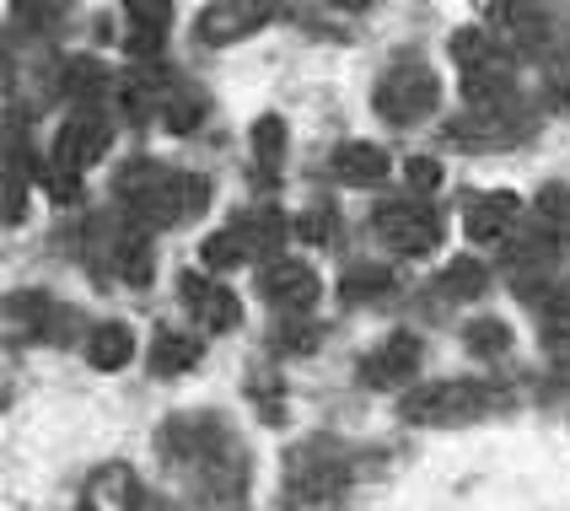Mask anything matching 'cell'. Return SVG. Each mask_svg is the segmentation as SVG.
<instances>
[{"mask_svg":"<svg viewBox=\"0 0 570 511\" xmlns=\"http://www.w3.org/2000/svg\"><path fill=\"white\" fill-rule=\"evenodd\" d=\"M119 194L129 199V216L140 226H178L205 210L210 199V184L194 178V173H173V167H157V161H135L125 178H119Z\"/></svg>","mask_w":570,"mask_h":511,"instance_id":"obj_1","label":"cell"},{"mask_svg":"<svg viewBox=\"0 0 570 511\" xmlns=\"http://www.w3.org/2000/svg\"><path fill=\"white\" fill-rule=\"evenodd\" d=\"M372 102H377V114L387 125H420V119L436 114L442 81H436V70L420 60V55H399V60H387V70L377 76Z\"/></svg>","mask_w":570,"mask_h":511,"instance_id":"obj_2","label":"cell"},{"mask_svg":"<svg viewBox=\"0 0 570 511\" xmlns=\"http://www.w3.org/2000/svg\"><path fill=\"white\" fill-rule=\"evenodd\" d=\"M484 410H490V393H484V383H469V377L410 387L399 399V415L410 420V425H469Z\"/></svg>","mask_w":570,"mask_h":511,"instance_id":"obj_3","label":"cell"},{"mask_svg":"<svg viewBox=\"0 0 570 511\" xmlns=\"http://www.w3.org/2000/svg\"><path fill=\"white\" fill-rule=\"evenodd\" d=\"M372 232L393 254L420 258L442 243V210H431L420 199H382L377 210H372Z\"/></svg>","mask_w":570,"mask_h":511,"instance_id":"obj_4","label":"cell"},{"mask_svg":"<svg viewBox=\"0 0 570 511\" xmlns=\"http://www.w3.org/2000/svg\"><path fill=\"white\" fill-rule=\"evenodd\" d=\"M517 222H522V199L511 189L479 194V199H469V210H463V232H469V243H479V248L511 243V237H517Z\"/></svg>","mask_w":570,"mask_h":511,"instance_id":"obj_5","label":"cell"},{"mask_svg":"<svg viewBox=\"0 0 570 511\" xmlns=\"http://www.w3.org/2000/svg\"><path fill=\"white\" fill-rule=\"evenodd\" d=\"M258 286L269 296V307H281V313H307L317 302V269L307 258H275V264H264Z\"/></svg>","mask_w":570,"mask_h":511,"instance_id":"obj_6","label":"cell"},{"mask_svg":"<svg viewBox=\"0 0 570 511\" xmlns=\"http://www.w3.org/2000/svg\"><path fill=\"white\" fill-rule=\"evenodd\" d=\"M108 146H114L108 119H97V114H76V119H65L60 140H55V161L70 167V173H81V167H92V161L108 157Z\"/></svg>","mask_w":570,"mask_h":511,"instance_id":"obj_7","label":"cell"},{"mask_svg":"<svg viewBox=\"0 0 570 511\" xmlns=\"http://www.w3.org/2000/svg\"><path fill=\"white\" fill-rule=\"evenodd\" d=\"M269 22V6L254 0H222V6H205L199 11V43H237Z\"/></svg>","mask_w":570,"mask_h":511,"instance_id":"obj_8","label":"cell"},{"mask_svg":"<svg viewBox=\"0 0 570 511\" xmlns=\"http://www.w3.org/2000/svg\"><path fill=\"white\" fill-rule=\"evenodd\" d=\"M414 372H420V340L414 334H393L387 345H377L361 361V377L372 387H404Z\"/></svg>","mask_w":570,"mask_h":511,"instance_id":"obj_9","label":"cell"},{"mask_svg":"<svg viewBox=\"0 0 570 511\" xmlns=\"http://www.w3.org/2000/svg\"><path fill=\"white\" fill-rule=\"evenodd\" d=\"M387 173H393V161H387V151L372 146V140H345V146L334 151V178L350 184V189H377Z\"/></svg>","mask_w":570,"mask_h":511,"instance_id":"obj_10","label":"cell"},{"mask_svg":"<svg viewBox=\"0 0 570 511\" xmlns=\"http://www.w3.org/2000/svg\"><path fill=\"white\" fill-rule=\"evenodd\" d=\"M184 302H189L194 313H199V323H205V328H216V334H226V328H237V323H243V302H237L226 286L199 281V275H184Z\"/></svg>","mask_w":570,"mask_h":511,"instance_id":"obj_11","label":"cell"},{"mask_svg":"<svg viewBox=\"0 0 570 511\" xmlns=\"http://www.w3.org/2000/svg\"><path fill=\"white\" fill-rule=\"evenodd\" d=\"M511 92H517V81H511L507 60L463 70V97H469V108H479V114H501V108H511Z\"/></svg>","mask_w":570,"mask_h":511,"instance_id":"obj_12","label":"cell"},{"mask_svg":"<svg viewBox=\"0 0 570 511\" xmlns=\"http://www.w3.org/2000/svg\"><path fill=\"white\" fill-rule=\"evenodd\" d=\"M135 501H140V484H135L125 463H102L92 484H87V507L92 511H135Z\"/></svg>","mask_w":570,"mask_h":511,"instance_id":"obj_13","label":"cell"},{"mask_svg":"<svg viewBox=\"0 0 570 511\" xmlns=\"http://www.w3.org/2000/svg\"><path fill=\"white\" fill-rule=\"evenodd\" d=\"M167 22H173V11H167L161 0H135V6H129V55H135V60H151L161 49Z\"/></svg>","mask_w":570,"mask_h":511,"instance_id":"obj_14","label":"cell"},{"mask_svg":"<svg viewBox=\"0 0 570 511\" xmlns=\"http://www.w3.org/2000/svg\"><path fill=\"white\" fill-rule=\"evenodd\" d=\"M345 463H323L317 452H296L291 458V490H307V495H340V484H345Z\"/></svg>","mask_w":570,"mask_h":511,"instance_id":"obj_15","label":"cell"},{"mask_svg":"<svg viewBox=\"0 0 570 511\" xmlns=\"http://www.w3.org/2000/svg\"><path fill=\"white\" fill-rule=\"evenodd\" d=\"M87 361H92L97 372H119V366H129V361H135V334H129L125 323H102V328H92Z\"/></svg>","mask_w":570,"mask_h":511,"instance_id":"obj_16","label":"cell"},{"mask_svg":"<svg viewBox=\"0 0 570 511\" xmlns=\"http://www.w3.org/2000/svg\"><path fill=\"white\" fill-rule=\"evenodd\" d=\"M517 129L522 125L501 108V114H469V119H458L452 140H463V146H507V140H517Z\"/></svg>","mask_w":570,"mask_h":511,"instance_id":"obj_17","label":"cell"},{"mask_svg":"<svg viewBox=\"0 0 570 511\" xmlns=\"http://www.w3.org/2000/svg\"><path fill=\"white\" fill-rule=\"evenodd\" d=\"M199 361V340L194 334H178V328H161L157 345H151V372L157 377H178Z\"/></svg>","mask_w":570,"mask_h":511,"instance_id":"obj_18","label":"cell"},{"mask_svg":"<svg viewBox=\"0 0 570 511\" xmlns=\"http://www.w3.org/2000/svg\"><path fill=\"white\" fill-rule=\"evenodd\" d=\"M65 92L76 97L81 108H92L97 97L108 92V70H102V60H92V55H76V60H65Z\"/></svg>","mask_w":570,"mask_h":511,"instance_id":"obj_19","label":"cell"},{"mask_svg":"<svg viewBox=\"0 0 570 511\" xmlns=\"http://www.w3.org/2000/svg\"><path fill=\"white\" fill-rule=\"evenodd\" d=\"M243 258H254V243L243 237V226L210 232V237H205V248H199V264H205V269H216V275H222V269H237Z\"/></svg>","mask_w":570,"mask_h":511,"instance_id":"obj_20","label":"cell"},{"mask_svg":"<svg viewBox=\"0 0 570 511\" xmlns=\"http://www.w3.org/2000/svg\"><path fill=\"white\" fill-rule=\"evenodd\" d=\"M161 119H167V129L173 135H189L199 119H205V97L194 92V87H167V97H161Z\"/></svg>","mask_w":570,"mask_h":511,"instance_id":"obj_21","label":"cell"},{"mask_svg":"<svg viewBox=\"0 0 570 511\" xmlns=\"http://www.w3.org/2000/svg\"><path fill=\"white\" fill-rule=\"evenodd\" d=\"M484 286H490V269H484L479 258H452V264L442 269V291L452 296V302L484 296Z\"/></svg>","mask_w":570,"mask_h":511,"instance_id":"obj_22","label":"cell"},{"mask_svg":"<svg viewBox=\"0 0 570 511\" xmlns=\"http://www.w3.org/2000/svg\"><path fill=\"white\" fill-rule=\"evenodd\" d=\"M340 291H345V302H372L382 291H393V269L387 264H355V269H345Z\"/></svg>","mask_w":570,"mask_h":511,"instance_id":"obj_23","label":"cell"},{"mask_svg":"<svg viewBox=\"0 0 570 511\" xmlns=\"http://www.w3.org/2000/svg\"><path fill=\"white\" fill-rule=\"evenodd\" d=\"M463 345L479 355V361H495V355L511 351V328L501 318H474L463 328Z\"/></svg>","mask_w":570,"mask_h":511,"instance_id":"obj_24","label":"cell"},{"mask_svg":"<svg viewBox=\"0 0 570 511\" xmlns=\"http://www.w3.org/2000/svg\"><path fill=\"white\" fill-rule=\"evenodd\" d=\"M452 60L463 65V70H479V65L501 60V55H495V38L484 28H458L452 32Z\"/></svg>","mask_w":570,"mask_h":511,"instance_id":"obj_25","label":"cell"},{"mask_svg":"<svg viewBox=\"0 0 570 511\" xmlns=\"http://www.w3.org/2000/svg\"><path fill=\"white\" fill-rule=\"evenodd\" d=\"M38 189L49 194L55 205H81V173H70L60 161H38Z\"/></svg>","mask_w":570,"mask_h":511,"instance_id":"obj_26","label":"cell"},{"mask_svg":"<svg viewBox=\"0 0 570 511\" xmlns=\"http://www.w3.org/2000/svg\"><path fill=\"white\" fill-rule=\"evenodd\" d=\"M248 140H254V157L264 161V167H281V161H285V119H281V114H264Z\"/></svg>","mask_w":570,"mask_h":511,"instance_id":"obj_27","label":"cell"},{"mask_svg":"<svg viewBox=\"0 0 570 511\" xmlns=\"http://www.w3.org/2000/svg\"><path fill=\"white\" fill-rule=\"evenodd\" d=\"M119 275L135 281V286H146L151 281V254H146V237H125L119 243Z\"/></svg>","mask_w":570,"mask_h":511,"instance_id":"obj_28","label":"cell"},{"mask_svg":"<svg viewBox=\"0 0 570 511\" xmlns=\"http://www.w3.org/2000/svg\"><path fill=\"white\" fill-rule=\"evenodd\" d=\"M22 210H28V157L17 151V157H11V189H6V216H11V222H22Z\"/></svg>","mask_w":570,"mask_h":511,"instance_id":"obj_29","label":"cell"},{"mask_svg":"<svg viewBox=\"0 0 570 511\" xmlns=\"http://www.w3.org/2000/svg\"><path fill=\"white\" fill-rule=\"evenodd\" d=\"M404 178H410L414 194H436V189H442V161L410 157V161H404Z\"/></svg>","mask_w":570,"mask_h":511,"instance_id":"obj_30","label":"cell"},{"mask_svg":"<svg viewBox=\"0 0 570 511\" xmlns=\"http://www.w3.org/2000/svg\"><path fill=\"white\" fill-rule=\"evenodd\" d=\"M328 232H334V216H328L323 205H313L307 216H296V237H302L307 248H323V243H328Z\"/></svg>","mask_w":570,"mask_h":511,"instance_id":"obj_31","label":"cell"},{"mask_svg":"<svg viewBox=\"0 0 570 511\" xmlns=\"http://www.w3.org/2000/svg\"><path fill=\"white\" fill-rule=\"evenodd\" d=\"M543 334L549 345H570V291H560V302L543 307Z\"/></svg>","mask_w":570,"mask_h":511,"instance_id":"obj_32","label":"cell"},{"mask_svg":"<svg viewBox=\"0 0 570 511\" xmlns=\"http://www.w3.org/2000/svg\"><path fill=\"white\" fill-rule=\"evenodd\" d=\"M313 345H317L313 328H291V340H285V351H313Z\"/></svg>","mask_w":570,"mask_h":511,"instance_id":"obj_33","label":"cell"}]
</instances>
